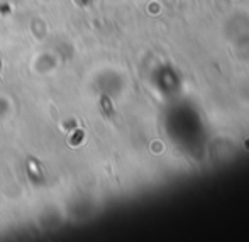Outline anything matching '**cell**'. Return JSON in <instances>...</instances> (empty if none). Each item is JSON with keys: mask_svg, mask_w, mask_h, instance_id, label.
Here are the masks:
<instances>
[{"mask_svg": "<svg viewBox=\"0 0 249 242\" xmlns=\"http://www.w3.org/2000/svg\"><path fill=\"white\" fill-rule=\"evenodd\" d=\"M80 138H83V132H78V134H75V136H73V138H71V144H73V146H76V144H78V142H80L78 139H80Z\"/></svg>", "mask_w": 249, "mask_h": 242, "instance_id": "1", "label": "cell"}, {"mask_svg": "<svg viewBox=\"0 0 249 242\" xmlns=\"http://www.w3.org/2000/svg\"><path fill=\"white\" fill-rule=\"evenodd\" d=\"M0 66H2V61H0Z\"/></svg>", "mask_w": 249, "mask_h": 242, "instance_id": "2", "label": "cell"}]
</instances>
